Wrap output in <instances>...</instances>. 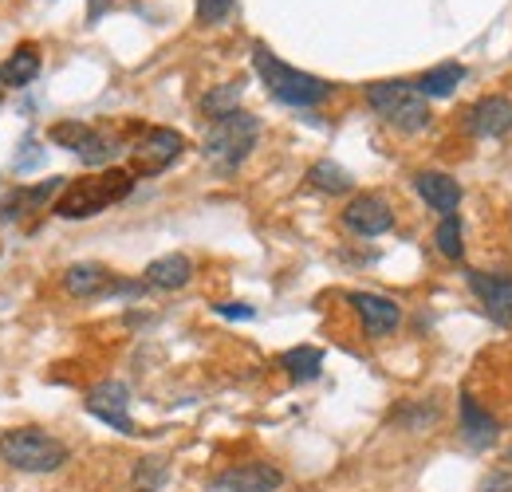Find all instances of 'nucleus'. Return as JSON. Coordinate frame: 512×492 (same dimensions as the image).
<instances>
[{"label":"nucleus","mask_w":512,"mask_h":492,"mask_svg":"<svg viewBox=\"0 0 512 492\" xmlns=\"http://www.w3.org/2000/svg\"><path fill=\"white\" fill-rule=\"evenodd\" d=\"M414 189H418V197H422L430 209H438V213H453V209L461 205V185L453 182L449 174H438V170H422V174L414 178Z\"/></svg>","instance_id":"nucleus-15"},{"label":"nucleus","mask_w":512,"mask_h":492,"mask_svg":"<svg viewBox=\"0 0 512 492\" xmlns=\"http://www.w3.org/2000/svg\"><path fill=\"white\" fill-rule=\"evenodd\" d=\"M64 288L75 300H95V296L115 292V276H111V268H103L95 260H83V264H71L64 272Z\"/></svg>","instance_id":"nucleus-13"},{"label":"nucleus","mask_w":512,"mask_h":492,"mask_svg":"<svg viewBox=\"0 0 512 492\" xmlns=\"http://www.w3.org/2000/svg\"><path fill=\"white\" fill-rule=\"evenodd\" d=\"M280 367L288 370L292 382H312L323 370V351L320 347H292V351L280 355Z\"/></svg>","instance_id":"nucleus-19"},{"label":"nucleus","mask_w":512,"mask_h":492,"mask_svg":"<svg viewBox=\"0 0 512 492\" xmlns=\"http://www.w3.org/2000/svg\"><path fill=\"white\" fill-rule=\"evenodd\" d=\"M284 485V473L276 465L264 461H249V465H233L225 473L213 477V492H276Z\"/></svg>","instance_id":"nucleus-9"},{"label":"nucleus","mask_w":512,"mask_h":492,"mask_svg":"<svg viewBox=\"0 0 512 492\" xmlns=\"http://www.w3.org/2000/svg\"><path fill=\"white\" fill-rule=\"evenodd\" d=\"M367 103L386 126L402 130V134H418L430 126V99H422V91L406 79H379L367 87Z\"/></svg>","instance_id":"nucleus-4"},{"label":"nucleus","mask_w":512,"mask_h":492,"mask_svg":"<svg viewBox=\"0 0 512 492\" xmlns=\"http://www.w3.org/2000/svg\"><path fill=\"white\" fill-rule=\"evenodd\" d=\"M461 433H465V441L473 445V449H489L493 441H497V433H501V426H497V418L493 414H485L469 394H461Z\"/></svg>","instance_id":"nucleus-16"},{"label":"nucleus","mask_w":512,"mask_h":492,"mask_svg":"<svg viewBox=\"0 0 512 492\" xmlns=\"http://www.w3.org/2000/svg\"><path fill=\"white\" fill-rule=\"evenodd\" d=\"M256 138H260V119L249 111H229L221 119H213L205 138H201V154L221 170L233 174L249 154H253Z\"/></svg>","instance_id":"nucleus-2"},{"label":"nucleus","mask_w":512,"mask_h":492,"mask_svg":"<svg viewBox=\"0 0 512 492\" xmlns=\"http://www.w3.org/2000/svg\"><path fill=\"white\" fill-rule=\"evenodd\" d=\"M477 492H512V473L509 469H493V473L477 485Z\"/></svg>","instance_id":"nucleus-26"},{"label":"nucleus","mask_w":512,"mask_h":492,"mask_svg":"<svg viewBox=\"0 0 512 492\" xmlns=\"http://www.w3.org/2000/svg\"><path fill=\"white\" fill-rule=\"evenodd\" d=\"M40 75V56L36 48H20L0 63V87H28Z\"/></svg>","instance_id":"nucleus-18"},{"label":"nucleus","mask_w":512,"mask_h":492,"mask_svg":"<svg viewBox=\"0 0 512 492\" xmlns=\"http://www.w3.org/2000/svg\"><path fill=\"white\" fill-rule=\"evenodd\" d=\"M509 461H512V449H509Z\"/></svg>","instance_id":"nucleus-29"},{"label":"nucleus","mask_w":512,"mask_h":492,"mask_svg":"<svg viewBox=\"0 0 512 492\" xmlns=\"http://www.w3.org/2000/svg\"><path fill=\"white\" fill-rule=\"evenodd\" d=\"M130 189H134L130 170H103L95 178H79V182L64 185V197L56 201V213L64 221H87V217L103 213L107 205L123 201Z\"/></svg>","instance_id":"nucleus-5"},{"label":"nucleus","mask_w":512,"mask_h":492,"mask_svg":"<svg viewBox=\"0 0 512 492\" xmlns=\"http://www.w3.org/2000/svg\"><path fill=\"white\" fill-rule=\"evenodd\" d=\"M253 67L256 75L264 79L268 95L280 99V103H288V107H320L323 99L331 95V83L327 79L308 75V71H300L292 63L276 60L264 44H253Z\"/></svg>","instance_id":"nucleus-1"},{"label":"nucleus","mask_w":512,"mask_h":492,"mask_svg":"<svg viewBox=\"0 0 512 492\" xmlns=\"http://www.w3.org/2000/svg\"><path fill=\"white\" fill-rule=\"evenodd\" d=\"M308 182L312 189H320V193H331V197H343V193H351V174L339 166V162H331V158H323L316 162L312 170H308Z\"/></svg>","instance_id":"nucleus-20"},{"label":"nucleus","mask_w":512,"mask_h":492,"mask_svg":"<svg viewBox=\"0 0 512 492\" xmlns=\"http://www.w3.org/2000/svg\"><path fill=\"white\" fill-rule=\"evenodd\" d=\"M166 481H170V465H166V457H142V461L134 465V473H130L134 492H162L166 489Z\"/></svg>","instance_id":"nucleus-21"},{"label":"nucleus","mask_w":512,"mask_h":492,"mask_svg":"<svg viewBox=\"0 0 512 492\" xmlns=\"http://www.w3.org/2000/svg\"><path fill=\"white\" fill-rule=\"evenodd\" d=\"M87 414L91 418H99L103 426H111V430L119 433H134V422H130V390L123 382H115V378H107V382H99V386H91L87 390Z\"/></svg>","instance_id":"nucleus-7"},{"label":"nucleus","mask_w":512,"mask_h":492,"mask_svg":"<svg viewBox=\"0 0 512 492\" xmlns=\"http://www.w3.org/2000/svg\"><path fill=\"white\" fill-rule=\"evenodd\" d=\"M91 134H95V126L79 123V119H71V123H56L52 130H48V138H52L56 146L71 150V154H79V150L91 142Z\"/></svg>","instance_id":"nucleus-24"},{"label":"nucleus","mask_w":512,"mask_h":492,"mask_svg":"<svg viewBox=\"0 0 512 492\" xmlns=\"http://www.w3.org/2000/svg\"><path fill=\"white\" fill-rule=\"evenodd\" d=\"M461 83H465V67H461V63H438V67H430L414 87L422 91V99H449Z\"/></svg>","instance_id":"nucleus-17"},{"label":"nucleus","mask_w":512,"mask_h":492,"mask_svg":"<svg viewBox=\"0 0 512 492\" xmlns=\"http://www.w3.org/2000/svg\"><path fill=\"white\" fill-rule=\"evenodd\" d=\"M434 245L446 260H461L465 256V233H461V217L457 213H446L434 229Z\"/></svg>","instance_id":"nucleus-22"},{"label":"nucleus","mask_w":512,"mask_h":492,"mask_svg":"<svg viewBox=\"0 0 512 492\" xmlns=\"http://www.w3.org/2000/svg\"><path fill=\"white\" fill-rule=\"evenodd\" d=\"M233 12V0H197V20L201 24H221Z\"/></svg>","instance_id":"nucleus-25"},{"label":"nucleus","mask_w":512,"mask_h":492,"mask_svg":"<svg viewBox=\"0 0 512 492\" xmlns=\"http://www.w3.org/2000/svg\"><path fill=\"white\" fill-rule=\"evenodd\" d=\"M193 280V264L190 256L182 252H170V256H158L146 264V284L158 288V292H178Z\"/></svg>","instance_id":"nucleus-14"},{"label":"nucleus","mask_w":512,"mask_h":492,"mask_svg":"<svg viewBox=\"0 0 512 492\" xmlns=\"http://www.w3.org/2000/svg\"><path fill=\"white\" fill-rule=\"evenodd\" d=\"M241 83H221V87H213L205 99H201V111L209 115V119H221V115H229V111H237V103H241Z\"/></svg>","instance_id":"nucleus-23"},{"label":"nucleus","mask_w":512,"mask_h":492,"mask_svg":"<svg viewBox=\"0 0 512 492\" xmlns=\"http://www.w3.org/2000/svg\"><path fill=\"white\" fill-rule=\"evenodd\" d=\"M347 304L355 308L363 331H367L371 339H383V335H390V331L402 323V308H398L390 296H379V292H351Z\"/></svg>","instance_id":"nucleus-11"},{"label":"nucleus","mask_w":512,"mask_h":492,"mask_svg":"<svg viewBox=\"0 0 512 492\" xmlns=\"http://www.w3.org/2000/svg\"><path fill=\"white\" fill-rule=\"evenodd\" d=\"M343 225L351 233H359V237H383V233L394 229V209H390V201L379 197V193H359V197L347 201Z\"/></svg>","instance_id":"nucleus-8"},{"label":"nucleus","mask_w":512,"mask_h":492,"mask_svg":"<svg viewBox=\"0 0 512 492\" xmlns=\"http://www.w3.org/2000/svg\"><path fill=\"white\" fill-rule=\"evenodd\" d=\"M469 119V130L477 138H501L512 130V99L505 95H485L473 103V111L465 115Z\"/></svg>","instance_id":"nucleus-12"},{"label":"nucleus","mask_w":512,"mask_h":492,"mask_svg":"<svg viewBox=\"0 0 512 492\" xmlns=\"http://www.w3.org/2000/svg\"><path fill=\"white\" fill-rule=\"evenodd\" d=\"M469 292L481 300L489 319L501 327H512V276H493V272H465Z\"/></svg>","instance_id":"nucleus-10"},{"label":"nucleus","mask_w":512,"mask_h":492,"mask_svg":"<svg viewBox=\"0 0 512 492\" xmlns=\"http://www.w3.org/2000/svg\"><path fill=\"white\" fill-rule=\"evenodd\" d=\"M217 315H225V319H253L256 308H249V304H217Z\"/></svg>","instance_id":"nucleus-28"},{"label":"nucleus","mask_w":512,"mask_h":492,"mask_svg":"<svg viewBox=\"0 0 512 492\" xmlns=\"http://www.w3.org/2000/svg\"><path fill=\"white\" fill-rule=\"evenodd\" d=\"M182 150H186V138H182L178 130H170V126H150V130L142 134V142L130 150V154H134V174L154 178V174L170 170V166L182 158Z\"/></svg>","instance_id":"nucleus-6"},{"label":"nucleus","mask_w":512,"mask_h":492,"mask_svg":"<svg viewBox=\"0 0 512 492\" xmlns=\"http://www.w3.org/2000/svg\"><path fill=\"white\" fill-rule=\"evenodd\" d=\"M0 461L16 473H56L67 465V445L56 433L20 426L0 433Z\"/></svg>","instance_id":"nucleus-3"},{"label":"nucleus","mask_w":512,"mask_h":492,"mask_svg":"<svg viewBox=\"0 0 512 492\" xmlns=\"http://www.w3.org/2000/svg\"><path fill=\"white\" fill-rule=\"evenodd\" d=\"M24 150H28V154H20V158H16L12 166H16V170H32V166H40V158H44V154L36 150V142H32V138L24 142Z\"/></svg>","instance_id":"nucleus-27"}]
</instances>
